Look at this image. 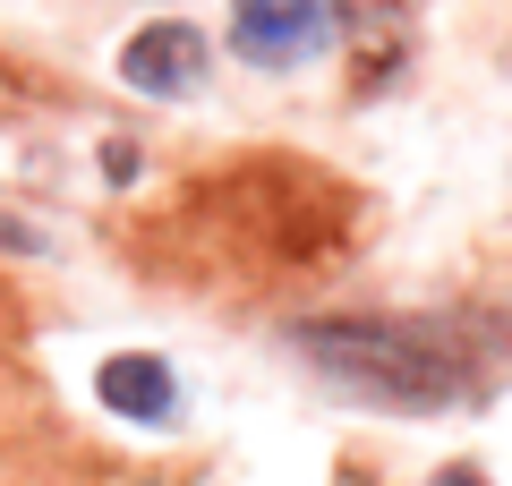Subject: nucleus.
I'll return each instance as SVG.
<instances>
[{"label": "nucleus", "instance_id": "1", "mask_svg": "<svg viewBox=\"0 0 512 486\" xmlns=\"http://www.w3.org/2000/svg\"><path fill=\"white\" fill-rule=\"evenodd\" d=\"M299 359L376 410H444L470 393V333L444 316H333L299 333Z\"/></svg>", "mask_w": 512, "mask_h": 486}, {"label": "nucleus", "instance_id": "2", "mask_svg": "<svg viewBox=\"0 0 512 486\" xmlns=\"http://www.w3.org/2000/svg\"><path fill=\"white\" fill-rule=\"evenodd\" d=\"M333 35V0H231V52L256 69H299Z\"/></svg>", "mask_w": 512, "mask_h": 486}, {"label": "nucleus", "instance_id": "3", "mask_svg": "<svg viewBox=\"0 0 512 486\" xmlns=\"http://www.w3.org/2000/svg\"><path fill=\"white\" fill-rule=\"evenodd\" d=\"M120 77H128L137 94H188V86L205 77V35H197V26H180V18L146 26V35H128Z\"/></svg>", "mask_w": 512, "mask_h": 486}, {"label": "nucleus", "instance_id": "4", "mask_svg": "<svg viewBox=\"0 0 512 486\" xmlns=\"http://www.w3.org/2000/svg\"><path fill=\"white\" fill-rule=\"evenodd\" d=\"M94 393H103V410L146 418V427H171V418H180V376H171L163 359H146V350H120V359H103Z\"/></svg>", "mask_w": 512, "mask_h": 486}, {"label": "nucleus", "instance_id": "5", "mask_svg": "<svg viewBox=\"0 0 512 486\" xmlns=\"http://www.w3.org/2000/svg\"><path fill=\"white\" fill-rule=\"evenodd\" d=\"M436 486H487V478H478V469H444Z\"/></svg>", "mask_w": 512, "mask_h": 486}]
</instances>
